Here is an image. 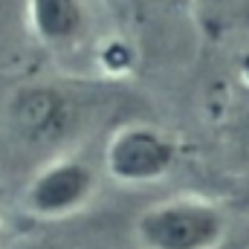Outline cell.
<instances>
[{"label": "cell", "instance_id": "cell-1", "mask_svg": "<svg viewBox=\"0 0 249 249\" xmlns=\"http://www.w3.org/2000/svg\"><path fill=\"white\" fill-rule=\"evenodd\" d=\"M229 232L226 212L194 194L151 203L133 226L142 249H217Z\"/></svg>", "mask_w": 249, "mask_h": 249}, {"label": "cell", "instance_id": "cell-2", "mask_svg": "<svg viewBox=\"0 0 249 249\" xmlns=\"http://www.w3.org/2000/svg\"><path fill=\"white\" fill-rule=\"evenodd\" d=\"M177 142L145 122H130L113 130L105 145V171L122 186H148L171 174L177 165Z\"/></svg>", "mask_w": 249, "mask_h": 249}, {"label": "cell", "instance_id": "cell-3", "mask_svg": "<svg viewBox=\"0 0 249 249\" xmlns=\"http://www.w3.org/2000/svg\"><path fill=\"white\" fill-rule=\"evenodd\" d=\"M96 168L78 157L47 162L23 188V209L38 220H64L78 214L96 194Z\"/></svg>", "mask_w": 249, "mask_h": 249}, {"label": "cell", "instance_id": "cell-4", "mask_svg": "<svg viewBox=\"0 0 249 249\" xmlns=\"http://www.w3.org/2000/svg\"><path fill=\"white\" fill-rule=\"evenodd\" d=\"M9 119L26 145L44 148V145L61 142L70 133V127L75 122V110L61 90L35 84V87H23L12 99Z\"/></svg>", "mask_w": 249, "mask_h": 249}, {"label": "cell", "instance_id": "cell-5", "mask_svg": "<svg viewBox=\"0 0 249 249\" xmlns=\"http://www.w3.org/2000/svg\"><path fill=\"white\" fill-rule=\"evenodd\" d=\"M84 0H26V23L32 38L47 50H70L87 32Z\"/></svg>", "mask_w": 249, "mask_h": 249}, {"label": "cell", "instance_id": "cell-6", "mask_svg": "<svg viewBox=\"0 0 249 249\" xmlns=\"http://www.w3.org/2000/svg\"><path fill=\"white\" fill-rule=\"evenodd\" d=\"M99 64L105 67V72H110V75H124V72H130V67H133V50L119 41V38H113V41H107L102 50H99Z\"/></svg>", "mask_w": 249, "mask_h": 249}, {"label": "cell", "instance_id": "cell-7", "mask_svg": "<svg viewBox=\"0 0 249 249\" xmlns=\"http://www.w3.org/2000/svg\"><path fill=\"white\" fill-rule=\"evenodd\" d=\"M194 3H197L200 9H209V12H212V9H220L226 0H194Z\"/></svg>", "mask_w": 249, "mask_h": 249}]
</instances>
